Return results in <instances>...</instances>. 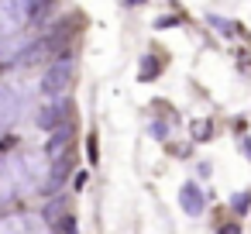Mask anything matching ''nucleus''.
Returning a JSON list of instances; mask_svg holds the SVG:
<instances>
[{
    "instance_id": "nucleus-1",
    "label": "nucleus",
    "mask_w": 251,
    "mask_h": 234,
    "mask_svg": "<svg viewBox=\"0 0 251 234\" xmlns=\"http://www.w3.org/2000/svg\"><path fill=\"white\" fill-rule=\"evenodd\" d=\"M69 83H73V59L62 55V59H55V62L45 69V76H42V93H45V97H62Z\"/></svg>"
},
{
    "instance_id": "nucleus-2",
    "label": "nucleus",
    "mask_w": 251,
    "mask_h": 234,
    "mask_svg": "<svg viewBox=\"0 0 251 234\" xmlns=\"http://www.w3.org/2000/svg\"><path fill=\"white\" fill-rule=\"evenodd\" d=\"M21 28V11L14 0H0V38H7L11 31Z\"/></svg>"
},
{
    "instance_id": "nucleus-3",
    "label": "nucleus",
    "mask_w": 251,
    "mask_h": 234,
    "mask_svg": "<svg viewBox=\"0 0 251 234\" xmlns=\"http://www.w3.org/2000/svg\"><path fill=\"white\" fill-rule=\"evenodd\" d=\"M35 220L31 217H7V220H0V234H35Z\"/></svg>"
},
{
    "instance_id": "nucleus-4",
    "label": "nucleus",
    "mask_w": 251,
    "mask_h": 234,
    "mask_svg": "<svg viewBox=\"0 0 251 234\" xmlns=\"http://www.w3.org/2000/svg\"><path fill=\"white\" fill-rule=\"evenodd\" d=\"M182 207H186V213H200L203 210V196H200V189L193 182L182 186Z\"/></svg>"
},
{
    "instance_id": "nucleus-5",
    "label": "nucleus",
    "mask_w": 251,
    "mask_h": 234,
    "mask_svg": "<svg viewBox=\"0 0 251 234\" xmlns=\"http://www.w3.org/2000/svg\"><path fill=\"white\" fill-rule=\"evenodd\" d=\"M62 117H66V107H45V110L38 114V124H42L45 131H52V128L62 124Z\"/></svg>"
},
{
    "instance_id": "nucleus-6",
    "label": "nucleus",
    "mask_w": 251,
    "mask_h": 234,
    "mask_svg": "<svg viewBox=\"0 0 251 234\" xmlns=\"http://www.w3.org/2000/svg\"><path fill=\"white\" fill-rule=\"evenodd\" d=\"M66 141H69V131H55V134L49 138V148H45V152L59 158V155H62V145H66Z\"/></svg>"
},
{
    "instance_id": "nucleus-7",
    "label": "nucleus",
    "mask_w": 251,
    "mask_h": 234,
    "mask_svg": "<svg viewBox=\"0 0 251 234\" xmlns=\"http://www.w3.org/2000/svg\"><path fill=\"white\" fill-rule=\"evenodd\" d=\"M66 169H69V162H55V169H52V179L45 182V189H55V186L66 179Z\"/></svg>"
},
{
    "instance_id": "nucleus-8",
    "label": "nucleus",
    "mask_w": 251,
    "mask_h": 234,
    "mask_svg": "<svg viewBox=\"0 0 251 234\" xmlns=\"http://www.w3.org/2000/svg\"><path fill=\"white\" fill-rule=\"evenodd\" d=\"M141 66H145V69H141V79H155V76H158V62H155V59H145Z\"/></svg>"
},
{
    "instance_id": "nucleus-9",
    "label": "nucleus",
    "mask_w": 251,
    "mask_h": 234,
    "mask_svg": "<svg viewBox=\"0 0 251 234\" xmlns=\"http://www.w3.org/2000/svg\"><path fill=\"white\" fill-rule=\"evenodd\" d=\"M7 186H11V182H7V169H4V165H0V196H4V193H7Z\"/></svg>"
},
{
    "instance_id": "nucleus-10",
    "label": "nucleus",
    "mask_w": 251,
    "mask_h": 234,
    "mask_svg": "<svg viewBox=\"0 0 251 234\" xmlns=\"http://www.w3.org/2000/svg\"><path fill=\"white\" fill-rule=\"evenodd\" d=\"M234 207H237V210H241V213H244V210H248V193H241V196H237V200H234Z\"/></svg>"
},
{
    "instance_id": "nucleus-11",
    "label": "nucleus",
    "mask_w": 251,
    "mask_h": 234,
    "mask_svg": "<svg viewBox=\"0 0 251 234\" xmlns=\"http://www.w3.org/2000/svg\"><path fill=\"white\" fill-rule=\"evenodd\" d=\"M220 234H241V227H237V224H224Z\"/></svg>"
},
{
    "instance_id": "nucleus-12",
    "label": "nucleus",
    "mask_w": 251,
    "mask_h": 234,
    "mask_svg": "<svg viewBox=\"0 0 251 234\" xmlns=\"http://www.w3.org/2000/svg\"><path fill=\"white\" fill-rule=\"evenodd\" d=\"M127 4H138V0H127Z\"/></svg>"
}]
</instances>
